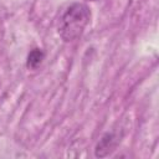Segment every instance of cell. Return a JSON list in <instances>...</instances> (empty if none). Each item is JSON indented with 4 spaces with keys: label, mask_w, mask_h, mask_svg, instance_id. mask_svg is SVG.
<instances>
[{
    "label": "cell",
    "mask_w": 159,
    "mask_h": 159,
    "mask_svg": "<svg viewBox=\"0 0 159 159\" xmlns=\"http://www.w3.org/2000/svg\"><path fill=\"white\" fill-rule=\"evenodd\" d=\"M91 21V10L86 4L73 2L68 5L60 15L57 32L60 37L71 42L77 40Z\"/></svg>",
    "instance_id": "obj_1"
},
{
    "label": "cell",
    "mask_w": 159,
    "mask_h": 159,
    "mask_svg": "<svg viewBox=\"0 0 159 159\" xmlns=\"http://www.w3.org/2000/svg\"><path fill=\"white\" fill-rule=\"evenodd\" d=\"M118 144V138L114 135V133H106L98 142L96 149H94V153H96V157L98 158H103V157H107L108 154H111L114 148L117 147Z\"/></svg>",
    "instance_id": "obj_2"
},
{
    "label": "cell",
    "mask_w": 159,
    "mask_h": 159,
    "mask_svg": "<svg viewBox=\"0 0 159 159\" xmlns=\"http://www.w3.org/2000/svg\"><path fill=\"white\" fill-rule=\"evenodd\" d=\"M43 57H45V55H43V52H42L40 48H34V50L29 53V56H27V62H26L27 68H30V70L37 68V67L41 65Z\"/></svg>",
    "instance_id": "obj_3"
},
{
    "label": "cell",
    "mask_w": 159,
    "mask_h": 159,
    "mask_svg": "<svg viewBox=\"0 0 159 159\" xmlns=\"http://www.w3.org/2000/svg\"><path fill=\"white\" fill-rule=\"evenodd\" d=\"M88 1H94V0H88Z\"/></svg>",
    "instance_id": "obj_4"
}]
</instances>
